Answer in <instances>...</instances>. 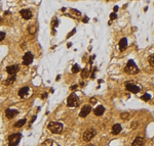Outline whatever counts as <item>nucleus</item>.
I'll list each match as a JSON object with an SVG mask.
<instances>
[{"instance_id": "ddd939ff", "label": "nucleus", "mask_w": 154, "mask_h": 146, "mask_svg": "<svg viewBox=\"0 0 154 146\" xmlns=\"http://www.w3.org/2000/svg\"><path fill=\"white\" fill-rule=\"evenodd\" d=\"M121 130H122L121 125L115 124V125H113V127H112V134L113 135H118L121 132Z\"/></svg>"}, {"instance_id": "a211bd4d", "label": "nucleus", "mask_w": 154, "mask_h": 146, "mask_svg": "<svg viewBox=\"0 0 154 146\" xmlns=\"http://www.w3.org/2000/svg\"><path fill=\"white\" fill-rule=\"evenodd\" d=\"M26 122H27L26 118H23V120H20L19 122H16V123L15 124V127H16V128H21V127H23V126L26 124Z\"/></svg>"}, {"instance_id": "f257e3e1", "label": "nucleus", "mask_w": 154, "mask_h": 146, "mask_svg": "<svg viewBox=\"0 0 154 146\" xmlns=\"http://www.w3.org/2000/svg\"><path fill=\"white\" fill-rule=\"evenodd\" d=\"M47 129L53 134H61L63 132V125L59 122H49L47 125Z\"/></svg>"}, {"instance_id": "473e14b6", "label": "nucleus", "mask_w": 154, "mask_h": 146, "mask_svg": "<svg viewBox=\"0 0 154 146\" xmlns=\"http://www.w3.org/2000/svg\"><path fill=\"white\" fill-rule=\"evenodd\" d=\"M87 22H88V19L87 18H84L83 19V23H87Z\"/></svg>"}, {"instance_id": "f03ea898", "label": "nucleus", "mask_w": 154, "mask_h": 146, "mask_svg": "<svg viewBox=\"0 0 154 146\" xmlns=\"http://www.w3.org/2000/svg\"><path fill=\"white\" fill-rule=\"evenodd\" d=\"M124 72L128 75H137L138 73H140V70H139V67L136 66L133 60H128L125 67H124Z\"/></svg>"}, {"instance_id": "bb28decb", "label": "nucleus", "mask_w": 154, "mask_h": 146, "mask_svg": "<svg viewBox=\"0 0 154 146\" xmlns=\"http://www.w3.org/2000/svg\"><path fill=\"white\" fill-rule=\"evenodd\" d=\"M138 126H139V123H138V122H133V123H132V128H133V129H136L137 127H138Z\"/></svg>"}, {"instance_id": "1a4fd4ad", "label": "nucleus", "mask_w": 154, "mask_h": 146, "mask_svg": "<svg viewBox=\"0 0 154 146\" xmlns=\"http://www.w3.org/2000/svg\"><path fill=\"white\" fill-rule=\"evenodd\" d=\"M126 90L127 91H129V92H132V93H138V92H140V87L139 86H137V85H133V83H126Z\"/></svg>"}, {"instance_id": "b1692460", "label": "nucleus", "mask_w": 154, "mask_h": 146, "mask_svg": "<svg viewBox=\"0 0 154 146\" xmlns=\"http://www.w3.org/2000/svg\"><path fill=\"white\" fill-rule=\"evenodd\" d=\"M28 31H29L30 34H34V33L36 32V28H35V27H32V28H31V27H29Z\"/></svg>"}, {"instance_id": "2f4dec72", "label": "nucleus", "mask_w": 154, "mask_h": 146, "mask_svg": "<svg viewBox=\"0 0 154 146\" xmlns=\"http://www.w3.org/2000/svg\"><path fill=\"white\" fill-rule=\"evenodd\" d=\"M47 96V93H43L42 94V96H41V98H42V99H45V97Z\"/></svg>"}, {"instance_id": "6e6552de", "label": "nucleus", "mask_w": 154, "mask_h": 146, "mask_svg": "<svg viewBox=\"0 0 154 146\" xmlns=\"http://www.w3.org/2000/svg\"><path fill=\"white\" fill-rule=\"evenodd\" d=\"M90 111H91V106L90 105H88V104H85V105L82 106L79 115L81 118H85V117H87V114H90Z\"/></svg>"}, {"instance_id": "72a5a7b5", "label": "nucleus", "mask_w": 154, "mask_h": 146, "mask_svg": "<svg viewBox=\"0 0 154 146\" xmlns=\"http://www.w3.org/2000/svg\"><path fill=\"white\" fill-rule=\"evenodd\" d=\"M117 10H118V6H115V7H114V12H116Z\"/></svg>"}, {"instance_id": "4468645a", "label": "nucleus", "mask_w": 154, "mask_h": 146, "mask_svg": "<svg viewBox=\"0 0 154 146\" xmlns=\"http://www.w3.org/2000/svg\"><path fill=\"white\" fill-rule=\"evenodd\" d=\"M126 47H127V40L126 38H122L119 41V49H120V51H123V50H125Z\"/></svg>"}, {"instance_id": "9b49d317", "label": "nucleus", "mask_w": 154, "mask_h": 146, "mask_svg": "<svg viewBox=\"0 0 154 146\" xmlns=\"http://www.w3.org/2000/svg\"><path fill=\"white\" fill-rule=\"evenodd\" d=\"M19 111L16 109H11V108H7V109L5 110V115L6 118H9V120H11V118H13L16 117V115H18Z\"/></svg>"}, {"instance_id": "c756f323", "label": "nucleus", "mask_w": 154, "mask_h": 146, "mask_svg": "<svg viewBox=\"0 0 154 146\" xmlns=\"http://www.w3.org/2000/svg\"><path fill=\"white\" fill-rule=\"evenodd\" d=\"M90 103H97V99H96L95 97H92L90 99Z\"/></svg>"}, {"instance_id": "f3484780", "label": "nucleus", "mask_w": 154, "mask_h": 146, "mask_svg": "<svg viewBox=\"0 0 154 146\" xmlns=\"http://www.w3.org/2000/svg\"><path fill=\"white\" fill-rule=\"evenodd\" d=\"M15 81H16V75H10V77L8 78V79H6L4 82H3V84L6 85V86H8V85H11Z\"/></svg>"}, {"instance_id": "423d86ee", "label": "nucleus", "mask_w": 154, "mask_h": 146, "mask_svg": "<svg viewBox=\"0 0 154 146\" xmlns=\"http://www.w3.org/2000/svg\"><path fill=\"white\" fill-rule=\"evenodd\" d=\"M33 59H34L33 54L31 52H29V51L26 52L25 54H24V56H23V64L24 66H30V64L32 63Z\"/></svg>"}, {"instance_id": "dca6fc26", "label": "nucleus", "mask_w": 154, "mask_h": 146, "mask_svg": "<svg viewBox=\"0 0 154 146\" xmlns=\"http://www.w3.org/2000/svg\"><path fill=\"white\" fill-rule=\"evenodd\" d=\"M104 111H105V107L103 106V105H99L95 109V114L97 115V117H101V115L104 113Z\"/></svg>"}, {"instance_id": "39448f33", "label": "nucleus", "mask_w": 154, "mask_h": 146, "mask_svg": "<svg viewBox=\"0 0 154 146\" xmlns=\"http://www.w3.org/2000/svg\"><path fill=\"white\" fill-rule=\"evenodd\" d=\"M67 104L69 107H77L79 104V99L75 94H71L67 99Z\"/></svg>"}, {"instance_id": "2eb2a0df", "label": "nucleus", "mask_w": 154, "mask_h": 146, "mask_svg": "<svg viewBox=\"0 0 154 146\" xmlns=\"http://www.w3.org/2000/svg\"><path fill=\"white\" fill-rule=\"evenodd\" d=\"M29 91H30V89H29V87H23V88H21V89L19 90V96L20 97H25L27 94L29 93Z\"/></svg>"}, {"instance_id": "6ab92c4d", "label": "nucleus", "mask_w": 154, "mask_h": 146, "mask_svg": "<svg viewBox=\"0 0 154 146\" xmlns=\"http://www.w3.org/2000/svg\"><path fill=\"white\" fill-rule=\"evenodd\" d=\"M88 75H90V72H88V70L86 69V67L81 71V77L83 78V79H84V78H87Z\"/></svg>"}, {"instance_id": "0eeeda50", "label": "nucleus", "mask_w": 154, "mask_h": 146, "mask_svg": "<svg viewBox=\"0 0 154 146\" xmlns=\"http://www.w3.org/2000/svg\"><path fill=\"white\" fill-rule=\"evenodd\" d=\"M20 14L22 15V18L24 19H26V21H28V19H32V11L30 10L28 8H25V9H22V10H20Z\"/></svg>"}, {"instance_id": "20e7f679", "label": "nucleus", "mask_w": 154, "mask_h": 146, "mask_svg": "<svg viewBox=\"0 0 154 146\" xmlns=\"http://www.w3.org/2000/svg\"><path fill=\"white\" fill-rule=\"evenodd\" d=\"M96 134H97V131H96L94 128L87 129V130L84 132V134H83V140L85 142H90L91 139L96 136Z\"/></svg>"}, {"instance_id": "7ed1b4c3", "label": "nucleus", "mask_w": 154, "mask_h": 146, "mask_svg": "<svg viewBox=\"0 0 154 146\" xmlns=\"http://www.w3.org/2000/svg\"><path fill=\"white\" fill-rule=\"evenodd\" d=\"M21 139H22V134L21 133H15L8 136V146H16Z\"/></svg>"}, {"instance_id": "412c9836", "label": "nucleus", "mask_w": 154, "mask_h": 146, "mask_svg": "<svg viewBox=\"0 0 154 146\" xmlns=\"http://www.w3.org/2000/svg\"><path fill=\"white\" fill-rule=\"evenodd\" d=\"M79 66H78V64H74L73 66V67H72V72H73L74 74H76V73H78L79 72Z\"/></svg>"}, {"instance_id": "f8f14e48", "label": "nucleus", "mask_w": 154, "mask_h": 146, "mask_svg": "<svg viewBox=\"0 0 154 146\" xmlns=\"http://www.w3.org/2000/svg\"><path fill=\"white\" fill-rule=\"evenodd\" d=\"M144 144H145L144 138L143 137H137L135 140L133 141L132 146H144Z\"/></svg>"}, {"instance_id": "cd10ccee", "label": "nucleus", "mask_w": 154, "mask_h": 146, "mask_svg": "<svg viewBox=\"0 0 154 146\" xmlns=\"http://www.w3.org/2000/svg\"><path fill=\"white\" fill-rule=\"evenodd\" d=\"M116 18H117V15H116L115 12H112L111 14H110V19H116Z\"/></svg>"}, {"instance_id": "4be33fe9", "label": "nucleus", "mask_w": 154, "mask_h": 146, "mask_svg": "<svg viewBox=\"0 0 154 146\" xmlns=\"http://www.w3.org/2000/svg\"><path fill=\"white\" fill-rule=\"evenodd\" d=\"M141 98H142V100H144V101H149L150 98H151V96H150L149 94H145V95H143Z\"/></svg>"}, {"instance_id": "5701e85b", "label": "nucleus", "mask_w": 154, "mask_h": 146, "mask_svg": "<svg viewBox=\"0 0 154 146\" xmlns=\"http://www.w3.org/2000/svg\"><path fill=\"white\" fill-rule=\"evenodd\" d=\"M149 63L151 64L152 66H154V54L149 57Z\"/></svg>"}, {"instance_id": "7c9ffc66", "label": "nucleus", "mask_w": 154, "mask_h": 146, "mask_svg": "<svg viewBox=\"0 0 154 146\" xmlns=\"http://www.w3.org/2000/svg\"><path fill=\"white\" fill-rule=\"evenodd\" d=\"M76 88H77V85H73V86L70 87V89H71V90H75Z\"/></svg>"}, {"instance_id": "aec40b11", "label": "nucleus", "mask_w": 154, "mask_h": 146, "mask_svg": "<svg viewBox=\"0 0 154 146\" xmlns=\"http://www.w3.org/2000/svg\"><path fill=\"white\" fill-rule=\"evenodd\" d=\"M129 113H122L121 114H120V118H122V120H127V118H129Z\"/></svg>"}, {"instance_id": "393cba45", "label": "nucleus", "mask_w": 154, "mask_h": 146, "mask_svg": "<svg viewBox=\"0 0 154 146\" xmlns=\"http://www.w3.org/2000/svg\"><path fill=\"white\" fill-rule=\"evenodd\" d=\"M71 13H75L76 15H81L80 11H78V10H76V9H74V8H71Z\"/></svg>"}, {"instance_id": "f704fd0d", "label": "nucleus", "mask_w": 154, "mask_h": 146, "mask_svg": "<svg viewBox=\"0 0 154 146\" xmlns=\"http://www.w3.org/2000/svg\"><path fill=\"white\" fill-rule=\"evenodd\" d=\"M86 146H95V145H94V144H87Z\"/></svg>"}, {"instance_id": "a878e982", "label": "nucleus", "mask_w": 154, "mask_h": 146, "mask_svg": "<svg viewBox=\"0 0 154 146\" xmlns=\"http://www.w3.org/2000/svg\"><path fill=\"white\" fill-rule=\"evenodd\" d=\"M5 38V33L4 32H0V42L2 41V40H4Z\"/></svg>"}, {"instance_id": "9d476101", "label": "nucleus", "mask_w": 154, "mask_h": 146, "mask_svg": "<svg viewBox=\"0 0 154 146\" xmlns=\"http://www.w3.org/2000/svg\"><path fill=\"white\" fill-rule=\"evenodd\" d=\"M20 71V66L19 64H12V66H9L6 67V72L9 75H16Z\"/></svg>"}, {"instance_id": "c85d7f7f", "label": "nucleus", "mask_w": 154, "mask_h": 146, "mask_svg": "<svg viewBox=\"0 0 154 146\" xmlns=\"http://www.w3.org/2000/svg\"><path fill=\"white\" fill-rule=\"evenodd\" d=\"M75 32H76V30H75V29H74V30H73V31H71V32H70V34H69V35H68L67 37H68V38H69V37H70V36H72V35H74V33H75Z\"/></svg>"}]
</instances>
